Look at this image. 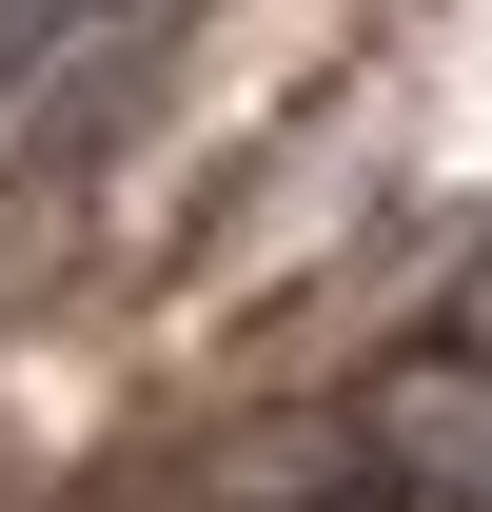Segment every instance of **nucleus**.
I'll return each instance as SVG.
<instances>
[{"mask_svg": "<svg viewBox=\"0 0 492 512\" xmlns=\"http://www.w3.org/2000/svg\"><path fill=\"white\" fill-rule=\"evenodd\" d=\"M374 453L433 473L414 512H492V375H473V355H414V375L374 394Z\"/></svg>", "mask_w": 492, "mask_h": 512, "instance_id": "1", "label": "nucleus"}]
</instances>
